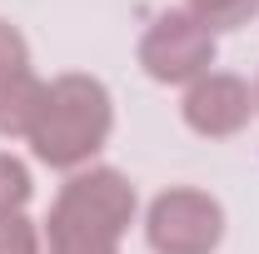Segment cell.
<instances>
[{"instance_id": "obj_1", "label": "cell", "mask_w": 259, "mask_h": 254, "mask_svg": "<svg viewBox=\"0 0 259 254\" xmlns=\"http://www.w3.org/2000/svg\"><path fill=\"white\" fill-rule=\"evenodd\" d=\"M115 110H110V90L95 75H60L45 85V105L30 130L35 159L50 170H85L95 150L110 140Z\"/></svg>"}, {"instance_id": "obj_2", "label": "cell", "mask_w": 259, "mask_h": 254, "mask_svg": "<svg viewBox=\"0 0 259 254\" xmlns=\"http://www.w3.org/2000/svg\"><path fill=\"white\" fill-rule=\"evenodd\" d=\"M135 220V185L110 164L75 170L50 204V249H115Z\"/></svg>"}, {"instance_id": "obj_3", "label": "cell", "mask_w": 259, "mask_h": 254, "mask_svg": "<svg viewBox=\"0 0 259 254\" xmlns=\"http://www.w3.org/2000/svg\"><path fill=\"white\" fill-rule=\"evenodd\" d=\"M145 234L155 254H214L225 239V209L204 190H164L145 215Z\"/></svg>"}, {"instance_id": "obj_4", "label": "cell", "mask_w": 259, "mask_h": 254, "mask_svg": "<svg viewBox=\"0 0 259 254\" xmlns=\"http://www.w3.org/2000/svg\"><path fill=\"white\" fill-rule=\"evenodd\" d=\"M140 65L160 85H194L214 65V30H204L190 10H164L140 40Z\"/></svg>"}, {"instance_id": "obj_5", "label": "cell", "mask_w": 259, "mask_h": 254, "mask_svg": "<svg viewBox=\"0 0 259 254\" xmlns=\"http://www.w3.org/2000/svg\"><path fill=\"white\" fill-rule=\"evenodd\" d=\"M185 125L204 140H229L254 120V90L239 80V75H225V70H209L199 75L190 90H185Z\"/></svg>"}, {"instance_id": "obj_6", "label": "cell", "mask_w": 259, "mask_h": 254, "mask_svg": "<svg viewBox=\"0 0 259 254\" xmlns=\"http://www.w3.org/2000/svg\"><path fill=\"white\" fill-rule=\"evenodd\" d=\"M45 105V85L35 80L30 70L0 85V140H30L35 120Z\"/></svg>"}, {"instance_id": "obj_7", "label": "cell", "mask_w": 259, "mask_h": 254, "mask_svg": "<svg viewBox=\"0 0 259 254\" xmlns=\"http://www.w3.org/2000/svg\"><path fill=\"white\" fill-rule=\"evenodd\" d=\"M204 30H239L259 15V0H190L185 5Z\"/></svg>"}, {"instance_id": "obj_8", "label": "cell", "mask_w": 259, "mask_h": 254, "mask_svg": "<svg viewBox=\"0 0 259 254\" xmlns=\"http://www.w3.org/2000/svg\"><path fill=\"white\" fill-rule=\"evenodd\" d=\"M30 199V170L15 155H0V215H20Z\"/></svg>"}, {"instance_id": "obj_9", "label": "cell", "mask_w": 259, "mask_h": 254, "mask_svg": "<svg viewBox=\"0 0 259 254\" xmlns=\"http://www.w3.org/2000/svg\"><path fill=\"white\" fill-rule=\"evenodd\" d=\"M25 70H30V45H25V35L15 30L10 20H0V85L15 80V75H25Z\"/></svg>"}, {"instance_id": "obj_10", "label": "cell", "mask_w": 259, "mask_h": 254, "mask_svg": "<svg viewBox=\"0 0 259 254\" xmlns=\"http://www.w3.org/2000/svg\"><path fill=\"white\" fill-rule=\"evenodd\" d=\"M0 254H40V234L25 215H0Z\"/></svg>"}, {"instance_id": "obj_11", "label": "cell", "mask_w": 259, "mask_h": 254, "mask_svg": "<svg viewBox=\"0 0 259 254\" xmlns=\"http://www.w3.org/2000/svg\"><path fill=\"white\" fill-rule=\"evenodd\" d=\"M50 254H115V249H50Z\"/></svg>"}, {"instance_id": "obj_12", "label": "cell", "mask_w": 259, "mask_h": 254, "mask_svg": "<svg viewBox=\"0 0 259 254\" xmlns=\"http://www.w3.org/2000/svg\"><path fill=\"white\" fill-rule=\"evenodd\" d=\"M254 110H259V85H254Z\"/></svg>"}]
</instances>
